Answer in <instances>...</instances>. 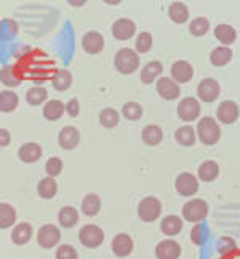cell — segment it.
I'll return each instance as SVG.
<instances>
[{
    "label": "cell",
    "mask_w": 240,
    "mask_h": 259,
    "mask_svg": "<svg viewBox=\"0 0 240 259\" xmlns=\"http://www.w3.org/2000/svg\"><path fill=\"white\" fill-rule=\"evenodd\" d=\"M197 133L200 141L205 146H213L219 141L221 130H219V125L216 123L213 117H204L197 125Z\"/></svg>",
    "instance_id": "obj_1"
},
{
    "label": "cell",
    "mask_w": 240,
    "mask_h": 259,
    "mask_svg": "<svg viewBox=\"0 0 240 259\" xmlns=\"http://www.w3.org/2000/svg\"><path fill=\"white\" fill-rule=\"evenodd\" d=\"M114 64L120 74H133L139 66V56L132 48H122L117 52Z\"/></svg>",
    "instance_id": "obj_2"
},
{
    "label": "cell",
    "mask_w": 240,
    "mask_h": 259,
    "mask_svg": "<svg viewBox=\"0 0 240 259\" xmlns=\"http://www.w3.org/2000/svg\"><path fill=\"white\" fill-rule=\"evenodd\" d=\"M208 214V205L202 198H192L183 206V218L189 223H198Z\"/></svg>",
    "instance_id": "obj_3"
},
{
    "label": "cell",
    "mask_w": 240,
    "mask_h": 259,
    "mask_svg": "<svg viewBox=\"0 0 240 259\" xmlns=\"http://www.w3.org/2000/svg\"><path fill=\"white\" fill-rule=\"evenodd\" d=\"M162 213V203L155 197H144L138 205V214L144 223H152Z\"/></svg>",
    "instance_id": "obj_4"
},
{
    "label": "cell",
    "mask_w": 240,
    "mask_h": 259,
    "mask_svg": "<svg viewBox=\"0 0 240 259\" xmlns=\"http://www.w3.org/2000/svg\"><path fill=\"white\" fill-rule=\"evenodd\" d=\"M80 243L87 248H98L104 242V232L101 227H98L95 224H87L80 229L78 232Z\"/></svg>",
    "instance_id": "obj_5"
},
{
    "label": "cell",
    "mask_w": 240,
    "mask_h": 259,
    "mask_svg": "<svg viewBox=\"0 0 240 259\" xmlns=\"http://www.w3.org/2000/svg\"><path fill=\"white\" fill-rule=\"evenodd\" d=\"M61 240V234H59V229L53 224H45L38 229L37 232V242L38 245L45 248V250H50L59 243Z\"/></svg>",
    "instance_id": "obj_6"
},
{
    "label": "cell",
    "mask_w": 240,
    "mask_h": 259,
    "mask_svg": "<svg viewBox=\"0 0 240 259\" xmlns=\"http://www.w3.org/2000/svg\"><path fill=\"white\" fill-rule=\"evenodd\" d=\"M200 114V104L195 98H184L178 104V115L183 122H192Z\"/></svg>",
    "instance_id": "obj_7"
},
{
    "label": "cell",
    "mask_w": 240,
    "mask_h": 259,
    "mask_svg": "<svg viewBox=\"0 0 240 259\" xmlns=\"http://www.w3.org/2000/svg\"><path fill=\"white\" fill-rule=\"evenodd\" d=\"M175 187L178 194H181L183 197H191L198 191V181L191 173H181L176 178Z\"/></svg>",
    "instance_id": "obj_8"
},
{
    "label": "cell",
    "mask_w": 240,
    "mask_h": 259,
    "mask_svg": "<svg viewBox=\"0 0 240 259\" xmlns=\"http://www.w3.org/2000/svg\"><path fill=\"white\" fill-rule=\"evenodd\" d=\"M197 95L204 103H213L219 96V83L215 78H205L197 87Z\"/></svg>",
    "instance_id": "obj_9"
},
{
    "label": "cell",
    "mask_w": 240,
    "mask_h": 259,
    "mask_svg": "<svg viewBox=\"0 0 240 259\" xmlns=\"http://www.w3.org/2000/svg\"><path fill=\"white\" fill-rule=\"evenodd\" d=\"M135 31H136L135 23L127 18L117 19L112 24V34L117 40H128V38H132L135 35Z\"/></svg>",
    "instance_id": "obj_10"
},
{
    "label": "cell",
    "mask_w": 240,
    "mask_h": 259,
    "mask_svg": "<svg viewBox=\"0 0 240 259\" xmlns=\"http://www.w3.org/2000/svg\"><path fill=\"white\" fill-rule=\"evenodd\" d=\"M179 254H181V246H179L175 240H172V238L160 242L155 246L157 259H178Z\"/></svg>",
    "instance_id": "obj_11"
},
{
    "label": "cell",
    "mask_w": 240,
    "mask_h": 259,
    "mask_svg": "<svg viewBox=\"0 0 240 259\" xmlns=\"http://www.w3.org/2000/svg\"><path fill=\"white\" fill-rule=\"evenodd\" d=\"M112 251L118 257H127L133 251V240L127 234H117L112 240Z\"/></svg>",
    "instance_id": "obj_12"
},
{
    "label": "cell",
    "mask_w": 240,
    "mask_h": 259,
    "mask_svg": "<svg viewBox=\"0 0 240 259\" xmlns=\"http://www.w3.org/2000/svg\"><path fill=\"white\" fill-rule=\"evenodd\" d=\"M216 115H218L219 122H223L226 125H231L238 118V106L234 101H224V103L219 104Z\"/></svg>",
    "instance_id": "obj_13"
},
{
    "label": "cell",
    "mask_w": 240,
    "mask_h": 259,
    "mask_svg": "<svg viewBox=\"0 0 240 259\" xmlns=\"http://www.w3.org/2000/svg\"><path fill=\"white\" fill-rule=\"evenodd\" d=\"M157 93L164 99H167V101H173V99L179 96V87L172 78L162 77V78H158V82H157Z\"/></svg>",
    "instance_id": "obj_14"
},
{
    "label": "cell",
    "mask_w": 240,
    "mask_h": 259,
    "mask_svg": "<svg viewBox=\"0 0 240 259\" xmlns=\"http://www.w3.org/2000/svg\"><path fill=\"white\" fill-rule=\"evenodd\" d=\"M82 47L87 53L96 55L104 48V37L99 32H87L82 38Z\"/></svg>",
    "instance_id": "obj_15"
},
{
    "label": "cell",
    "mask_w": 240,
    "mask_h": 259,
    "mask_svg": "<svg viewBox=\"0 0 240 259\" xmlns=\"http://www.w3.org/2000/svg\"><path fill=\"white\" fill-rule=\"evenodd\" d=\"M172 77L178 83H186L194 77V69L187 61H176L172 66Z\"/></svg>",
    "instance_id": "obj_16"
},
{
    "label": "cell",
    "mask_w": 240,
    "mask_h": 259,
    "mask_svg": "<svg viewBox=\"0 0 240 259\" xmlns=\"http://www.w3.org/2000/svg\"><path fill=\"white\" fill-rule=\"evenodd\" d=\"M18 157L26 163L38 162L40 157H42V147H40L37 143H26V144H23L21 147H19Z\"/></svg>",
    "instance_id": "obj_17"
},
{
    "label": "cell",
    "mask_w": 240,
    "mask_h": 259,
    "mask_svg": "<svg viewBox=\"0 0 240 259\" xmlns=\"http://www.w3.org/2000/svg\"><path fill=\"white\" fill-rule=\"evenodd\" d=\"M58 141H59V146H61L63 149L71 151V149H75L78 146L80 135H78V132L74 126H64L61 130V133H59V136H58Z\"/></svg>",
    "instance_id": "obj_18"
},
{
    "label": "cell",
    "mask_w": 240,
    "mask_h": 259,
    "mask_svg": "<svg viewBox=\"0 0 240 259\" xmlns=\"http://www.w3.org/2000/svg\"><path fill=\"white\" fill-rule=\"evenodd\" d=\"M32 226L29 223H19L12 232V242L15 245H26L32 238Z\"/></svg>",
    "instance_id": "obj_19"
},
{
    "label": "cell",
    "mask_w": 240,
    "mask_h": 259,
    "mask_svg": "<svg viewBox=\"0 0 240 259\" xmlns=\"http://www.w3.org/2000/svg\"><path fill=\"white\" fill-rule=\"evenodd\" d=\"M181 229H183V221L178 216H173V214L165 216L162 219V223H160V231H162L165 235H170V237L178 235L179 232H181Z\"/></svg>",
    "instance_id": "obj_20"
},
{
    "label": "cell",
    "mask_w": 240,
    "mask_h": 259,
    "mask_svg": "<svg viewBox=\"0 0 240 259\" xmlns=\"http://www.w3.org/2000/svg\"><path fill=\"white\" fill-rule=\"evenodd\" d=\"M141 138H143L144 144H147V146H157V144L162 143L164 132H162V128L157 126V125H147V126L143 128Z\"/></svg>",
    "instance_id": "obj_21"
},
{
    "label": "cell",
    "mask_w": 240,
    "mask_h": 259,
    "mask_svg": "<svg viewBox=\"0 0 240 259\" xmlns=\"http://www.w3.org/2000/svg\"><path fill=\"white\" fill-rule=\"evenodd\" d=\"M168 16L176 24H183L189 19V8L183 2H173L168 8Z\"/></svg>",
    "instance_id": "obj_22"
},
{
    "label": "cell",
    "mask_w": 240,
    "mask_h": 259,
    "mask_svg": "<svg viewBox=\"0 0 240 259\" xmlns=\"http://www.w3.org/2000/svg\"><path fill=\"white\" fill-rule=\"evenodd\" d=\"M219 175V166L213 160H207L198 166V178L202 179L204 183H212L218 178Z\"/></svg>",
    "instance_id": "obj_23"
},
{
    "label": "cell",
    "mask_w": 240,
    "mask_h": 259,
    "mask_svg": "<svg viewBox=\"0 0 240 259\" xmlns=\"http://www.w3.org/2000/svg\"><path fill=\"white\" fill-rule=\"evenodd\" d=\"M232 59V50L229 47H218L210 53V61L213 66H226Z\"/></svg>",
    "instance_id": "obj_24"
},
{
    "label": "cell",
    "mask_w": 240,
    "mask_h": 259,
    "mask_svg": "<svg viewBox=\"0 0 240 259\" xmlns=\"http://www.w3.org/2000/svg\"><path fill=\"white\" fill-rule=\"evenodd\" d=\"M215 37L218 38L219 42L224 44L226 47L227 45H231L235 42V29L232 26H229V24H219L215 27Z\"/></svg>",
    "instance_id": "obj_25"
},
{
    "label": "cell",
    "mask_w": 240,
    "mask_h": 259,
    "mask_svg": "<svg viewBox=\"0 0 240 259\" xmlns=\"http://www.w3.org/2000/svg\"><path fill=\"white\" fill-rule=\"evenodd\" d=\"M99 210H101V198L96 194H88L82 200V211L87 216H95Z\"/></svg>",
    "instance_id": "obj_26"
},
{
    "label": "cell",
    "mask_w": 240,
    "mask_h": 259,
    "mask_svg": "<svg viewBox=\"0 0 240 259\" xmlns=\"http://www.w3.org/2000/svg\"><path fill=\"white\" fill-rule=\"evenodd\" d=\"M37 192L38 195L45 198V200H50V198H53L58 192V184L53 178H45L42 181L38 183L37 186Z\"/></svg>",
    "instance_id": "obj_27"
},
{
    "label": "cell",
    "mask_w": 240,
    "mask_h": 259,
    "mask_svg": "<svg viewBox=\"0 0 240 259\" xmlns=\"http://www.w3.org/2000/svg\"><path fill=\"white\" fill-rule=\"evenodd\" d=\"M162 71H164V67H162V64H160L158 61L147 63L143 67V71H141V82L143 83H151V82H154L155 78L160 74H162Z\"/></svg>",
    "instance_id": "obj_28"
},
{
    "label": "cell",
    "mask_w": 240,
    "mask_h": 259,
    "mask_svg": "<svg viewBox=\"0 0 240 259\" xmlns=\"http://www.w3.org/2000/svg\"><path fill=\"white\" fill-rule=\"evenodd\" d=\"M66 111V106L58 101V99H52V101H48L44 107V117L48 118V120H58L59 117H61Z\"/></svg>",
    "instance_id": "obj_29"
},
{
    "label": "cell",
    "mask_w": 240,
    "mask_h": 259,
    "mask_svg": "<svg viewBox=\"0 0 240 259\" xmlns=\"http://www.w3.org/2000/svg\"><path fill=\"white\" fill-rule=\"evenodd\" d=\"M58 219H59V224L63 227H66V229L74 227L78 223V211L72 206H64V208H61V211H59Z\"/></svg>",
    "instance_id": "obj_30"
},
{
    "label": "cell",
    "mask_w": 240,
    "mask_h": 259,
    "mask_svg": "<svg viewBox=\"0 0 240 259\" xmlns=\"http://www.w3.org/2000/svg\"><path fill=\"white\" fill-rule=\"evenodd\" d=\"M52 85L58 92H66V90L72 85V74L66 71V69H61L55 74V77L52 78Z\"/></svg>",
    "instance_id": "obj_31"
},
{
    "label": "cell",
    "mask_w": 240,
    "mask_h": 259,
    "mask_svg": "<svg viewBox=\"0 0 240 259\" xmlns=\"http://www.w3.org/2000/svg\"><path fill=\"white\" fill-rule=\"evenodd\" d=\"M175 138H176V141L181 144V146H194L195 143V132H194V128L192 126H181V128H178L176 130V133H175Z\"/></svg>",
    "instance_id": "obj_32"
},
{
    "label": "cell",
    "mask_w": 240,
    "mask_h": 259,
    "mask_svg": "<svg viewBox=\"0 0 240 259\" xmlns=\"http://www.w3.org/2000/svg\"><path fill=\"white\" fill-rule=\"evenodd\" d=\"M15 221H16L15 208L4 202L0 205V226H2V229H8L10 226L15 224Z\"/></svg>",
    "instance_id": "obj_33"
},
{
    "label": "cell",
    "mask_w": 240,
    "mask_h": 259,
    "mask_svg": "<svg viewBox=\"0 0 240 259\" xmlns=\"http://www.w3.org/2000/svg\"><path fill=\"white\" fill-rule=\"evenodd\" d=\"M18 106V96L13 92H2L0 93V107L2 112H12Z\"/></svg>",
    "instance_id": "obj_34"
},
{
    "label": "cell",
    "mask_w": 240,
    "mask_h": 259,
    "mask_svg": "<svg viewBox=\"0 0 240 259\" xmlns=\"http://www.w3.org/2000/svg\"><path fill=\"white\" fill-rule=\"evenodd\" d=\"M47 90L42 88V87H35V88H31L27 92L26 95V99H27V103L31 104V106H38V104H42L45 99H47Z\"/></svg>",
    "instance_id": "obj_35"
},
{
    "label": "cell",
    "mask_w": 240,
    "mask_h": 259,
    "mask_svg": "<svg viewBox=\"0 0 240 259\" xmlns=\"http://www.w3.org/2000/svg\"><path fill=\"white\" fill-rule=\"evenodd\" d=\"M208 27H210L208 19L200 16V18L192 19L191 26H189V31H191V34L195 35V37H202V35H205L208 32Z\"/></svg>",
    "instance_id": "obj_36"
},
{
    "label": "cell",
    "mask_w": 240,
    "mask_h": 259,
    "mask_svg": "<svg viewBox=\"0 0 240 259\" xmlns=\"http://www.w3.org/2000/svg\"><path fill=\"white\" fill-rule=\"evenodd\" d=\"M122 114L125 115V118H128V120H139L143 115V107L138 103L130 101L122 107Z\"/></svg>",
    "instance_id": "obj_37"
},
{
    "label": "cell",
    "mask_w": 240,
    "mask_h": 259,
    "mask_svg": "<svg viewBox=\"0 0 240 259\" xmlns=\"http://www.w3.org/2000/svg\"><path fill=\"white\" fill-rule=\"evenodd\" d=\"M99 122L106 128H114L118 123V112L114 109H104V111L99 114Z\"/></svg>",
    "instance_id": "obj_38"
},
{
    "label": "cell",
    "mask_w": 240,
    "mask_h": 259,
    "mask_svg": "<svg viewBox=\"0 0 240 259\" xmlns=\"http://www.w3.org/2000/svg\"><path fill=\"white\" fill-rule=\"evenodd\" d=\"M152 47V35L149 32H141L136 40V50L138 53H147Z\"/></svg>",
    "instance_id": "obj_39"
},
{
    "label": "cell",
    "mask_w": 240,
    "mask_h": 259,
    "mask_svg": "<svg viewBox=\"0 0 240 259\" xmlns=\"http://www.w3.org/2000/svg\"><path fill=\"white\" fill-rule=\"evenodd\" d=\"M45 170H47V173H48L50 178H55V176H58V175H61V171H63V162H61V158L52 157V158H50V160L47 162Z\"/></svg>",
    "instance_id": "obj_40"
},
{
    "label": "cell",
    "mask_w": 240,
    "mask_h": 259,
    "mask_svg": "<svg viewBox=\"0 0 240 259\" xmlns=\"http://www.w3.org/2000/svg\"><path fill=\"white\" fill-rule=\"evenodd\" d=\"M56 259H78L75 248L71 245H61L56 250Z\"/></svg>",
    "instance_id": "obj_41"
},
{
    "label": "cell",
    "mask_w": 240,
    "mask_h": 259,
    "mask_svg": "<svg viewBox=\"0 0 240 259\" xmlns=\"http://www.w3.org/2000/svg\"><path fill=\"white\" fill-rule=\"evenodd\" d=\"M205 227L202 224H197L194 229H192V232H191V240L195 243V245H202L205 243L207 240V235H205Z\"/></svg>",
    "instance_id": "obj_42"
},
{
    "label": "cell",
    "mask_w": 240,
    "mask_h": 259,
    "mask_svg": "<svg viewBox=\"0 0 240 259\" xmlns=\"http://www.w3.org/2000/svg\"><path fill=\"white\" fill-rule=\"evenodd\" d=\"M66 111L71 117H77L78 115V101L77 99H71V101L67 103L66 106Z\"/></svg>",
    "instance_id": "obj_43"
},
{
    "label": "cell",
    "mask_w": 240,
    "mask_h": 259,
    "mask_svg": "<svg viewBox=\"0 0 240 259\" xmlns=\"http://www.w3.org/2000/svg\"><path fill=\"white\" fill-rule=\"evenodd\" d=\"M8 143H10V135H8L7 130H2V146L5 147Z\"/></svg>",
    "instance_id": "obj_44"
}]
</instances>
